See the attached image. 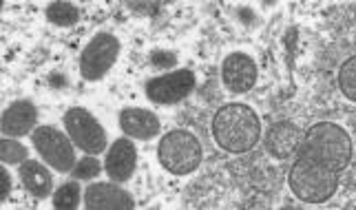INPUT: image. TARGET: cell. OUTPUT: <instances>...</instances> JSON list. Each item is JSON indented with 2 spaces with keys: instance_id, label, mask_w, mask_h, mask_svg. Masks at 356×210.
Masks as SVG:
<instances>
[{
  "instance_id": "9",
  "label": "cell",
  "mask_w": 356,
  "mask_h": 210,
  "mask_svg": "<svg viewBox=\"0 0 356 210\" xmlns=\"http://www.w3.org/2000/svg\"><path fill=\"white\" fill-rule=\"evenodd\" d=\"M84 206L89 210H131L135 202L118 181H95L84 191Z\"/></svg>"
},
{
  "instance_id": "10",
  "label": "cell",
  "mask_w": 356,
  "mask_h": 210,
  "mask_svg": "<svg viewBox=\"0 0 356 210\" xmlns=\"http://www.w3.org/2000/svg\"><path fill=\"white\" fill-rule=\"evenodd\" d=\"M38 127V106H35L31 100H16L11 102L5 113L3 120H0V131H3L5 138H22V135H31L33 129Z\"/></svg>"
},
{
  "instance_id": "15",
  "label": "cell",
  "mask_w": 356,
  "mask_h": 210,
  "mask_svg": "<svg viewBox=\"0 0 356 210\" xmlns=\"http://www.w3.org/2000/svg\"><path fill=\"white\" fill-rule=\"evenodd\" d=\"M47 20L56 27H73L80 20V9L71 3H51L47 7Z\"/></svg>"
},
{
  "instance_id": "19",
  "label": "cell",
  "mask_w": 356,
  "mask_h": 210,
  "mask_svg": "<svg viewBox=\"0 0 356 210\" xmlns=\"http://www.w3.org/2000/svg\"><path fill=\"white\" fill-rule=\"evenodd\" d=\"M102 172V164L100 159H95V155H84L82 159H78V164L73 166L71 175L80 179H93V177H100Z\"/></svg>"
},
{
  "instance_id": "16",
  "label": "cell",
  "mask_w": 356,
  "mask_h": 210,
  "mask_svg": "<svg viewBox=\"0 0 356 210\" xmlns=\"http://www.w3.org/2000/svg\"><path fill=\"white\" fill-rule=\"evenodd\" d=\"M80 186L78 181H65L63 186H58L54 197H51V204L54 208H60V210H73L80 206Z\"/></svg>"
},
{
  "instance_id": "21",
  "label": "cell",
  "mask_w": 356,
  "mask_h": 210,
  "mask_svg": "<svg viewBox=\"0 0 356 210\" xmlns=\"http://www.w3.org/2000/svg\"><path fill=\"white\" fill-rule=\"evenodd\" d=\"M9 195H11V175L7 172V168L0 166V204H3Z\"/></svg>"
},
{
  "instance_id": "14",
  "label": "cell",
  "mask_w": 356,
  "mask_h": 210,
  "mask_svg": "<svg viewBox=\"0 0 356 210\" xmlns=\"http://www.w3.org/2000/svg\"><path fill=\"white\" fill-rule=\"evenodd\" d=\"M20 179L35 200H47L49 195H54V177L51 170L44 164L35 162V159H27L20 164Z\"/></svg>"
},
{
  "instance_id": "2",
  "label": "cell",
  "mask_w": 356,
  "mask_h": 210,
  "mask_svg": "<svg viewBox=\"0 0 356 210\" xmlns=\"http://www.w3.org/2000/svg\"><path fill=\"white\" fill-rule=\"evenodd\" d=\"M213 138L226 153H248L261 140V120L243 102L224 104L213 118Z\"/></svg>"
},
{
  "instance_id": "1",
  "label": "cell",
  "mask_w": 356,
  "mask_h": 210,
  "mask_svg": "<svg viewBox=\"0 0 356 210\" xmlns=\"http://www.w3.org/2000/svg\"><path fill=\"white\" fill-rule=\"evenodd\" d=\"M350 162V133L334 122H316L303 133L294 153L288 186L303 204H325L339 191L341 175Z\"/></svg>"
},
{
  "instance_id": "18",
  "label": "cell",
  "mask_w": 356,
  "mask_h": 210,
  "mask_svg": "<svg viewBox=\"0 0 356 210\" xmlns=\"http://www.w3.org/2000/svg\"><path fill=\"white\" fill-rule=\"evenodd\" d=\"M0 159L5 164H22L29 159V151L27 146L16 142L14 138H3L0 140Z\"/></svg>"
},
{
  "instance_id": "6",
  "label": "cell",
  "mask_w": 356,
  "mask_h": 210,
  "mask_svg": "<svg viewBox=\"0 0 356 210\" xmlns=\"http://www.w3.org/2000/svg\"><path fill=\"white\" fill-rule=\"evenodd\" d=\"M120 56V40L113 33H97L91 42L84 47L80 56V73L84 80H102L108 71L113 69L115 60Z\"/></svg>"
},
{
  "instance_id": "13",
  "label": "cell",
  "mask_w": 356,
  "mask_h": 210,
  "mask_svg": "<svg viewBox=\"0 0 356 210\" xmlns=\"http://www.w3.org/2000/svg\"><path fill=\"white\" fill-rule=\"evenodd\" d=\"M120 129L127 138L151 140L159 133V118L153 113V111L131 106L120 113Z\"/></svg>"
},
{
  "instance_id": "12",
  "label": "cell",
  "mask_w": 356,
  "mask_h": 210,
  "mask_svg": "<svg viewBox=\"0 0 356 210\" xmlns=\"http://www.w3.org/2000/svg\"><path fill=\"white\" fill-rule=\"evenodd\" d=\"M301 140H303V129L290 120H281L268 129L266 151L275 159H288L297 153Z\"/></svg>"
},
{
  "instance_id": "5",
  "label": "cell",
  "mask_w": 356,
  "mask_h": 210,
  "mask_svg": "<svg viewBox=\"0 0 356 210\" xmlns=\"http://www.w3.org/2000/svg\"><path fill=\"white\" fill-rule=\"evenodd\" d=\"M65 129L71 142L87 155H100L106 151V133L91 111L82 106H71L65 118Z\"/></svg>"
},
{
  "instance_id": "11",
  "label": "cell",
  "mask_w": 356,
  "mask_h": 210,
  "mask_svg": "<svg viewBox=\"0 0 356 210\" xmlns=\"http://www.w3.org/2000/svg\"><path fill=\"white\" fill-rule=\"evenodd\" d=\"M135 166H138V151H135V144L131 142V138H120L111 144L104 162V170L111 181H129L135 172Z\"/></svg>"
},
{
  "instance_id": "20",
  "label": "cell",
  "mask_w": 356,
  "mask_h": 210,
  "mask_svg": "<svg viewBox=\"0 0 356 210\" xmlns=\"http://www.w3.org/2000/svg\"><path fill=\"white\" fill-rule=\"evenodd\" d=\"M151 63L155 69H173L177 65V56L173 51H162V49H155V51L151 54Z\"/></svg>"
},
{
  "instance_id": "4",
  "label": "cell",
  "mask_w": 356,
  "mask_h": 210,
  "mask_svg": "<svg viewBox=\"0 0 356 210\" xmlns=\"http://www.w3.org/2000/svg\"><path fill=\"white\" fill-rule=\"evenodd\" d=\"M31 142L38 155L58 172H71L73 166L78 164L76 144L63 131L54 127H35L31 133Z\"/></svg>"
},
{
  "instance_id": "7",
  "label": "cell",
  "mask_w": 356,
  "mask_h": 210,
  "mask_svg": "<svg viewBox=\"0 0 356 210\" xmlns=\"http://www.w3.org/2000/svg\"><path fill=\"white\" fill-rule=\"evenodd\" d=\"M197 84V78L191 69H177L164 73V76L151 78L146 82V97L155 104H177L184 97H188Z\"/></svg>"
},
{
  "instance_id": "8",
  "label": "cell",
  "mask_w": 356,
  "mask_h": 210,
  "mask_svg": "<svg viewBox=\"0 0 356 210\" xmlns=\"http://www.w3.org/2000/svg\"><path fill=\"white\" fill-rule=\"evenodd\" d=\"M257 63L243 51H235V54H228L222 63V80L224 86L235 95H243L248 93L252 86L257 84Z\"/></svg>"
},
{
  "instance_id": "17",
  "label": "cell",
  "mask_w": 356,
  "mask_h": 210,
  "mask_svg": "<svg viewBox=\"0 0 356 210\" xmlns=\"http://www.w3.org/2000/svg\"><path fill=\"white\" fill-rule=\"evenodd\" d=\"M339 89L350 102L356 100V58H348L339 69Z\"/></svg>"
},
{
  "instance_id": "3",
  "label": "cell",
  "mask_w": 356,
  "mask_h": 210,
  "mask_svg": "<svg viewBox=\"0 0 356 210\" xmlns=\"http://www.w3.org/2000/svg\"><path fill=\"white\" fill-rule=\"evenodd\" d=\"M202 144L191 131L175 129L166 133L157 146V159L170 175H191L202 164Z\"/></svg>"
}]
</instances>
